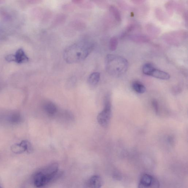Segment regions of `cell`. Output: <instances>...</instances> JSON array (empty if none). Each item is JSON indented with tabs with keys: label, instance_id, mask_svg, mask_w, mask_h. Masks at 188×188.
<instances>
[{
	"label": "cell",
	"instance_id": "obj_1",
	"mask_svg": "<svg viewBox=\"0 0 188 188\" xmlns=\"http://www.w3.org/2000/svg\"><path fill=\"white\" fill-rule=\"evenodd\" d=\"M94 47L91 42H81L73 44L66 48L63 53V58L68 64H76L85 60Z\"/></svg>",
	"mask_w": 188,
	"mask_h": 188
},
{
	"label": "cell",
	"instance_id": "obj_2",
	"mask_svg": "<svg viewBox=\"0 0 188 188\" xmlns=\"http://www.w3.org/2000/svg\"><path fill=\"white\" fill-rule=\"evenodd\" d=\"M105 66L106 70L111 76L118 77L126 72L129 63L122 56L109 54L105 58Z\"/></svg>",
	"mask_w": 188,
	"mask_h": 188
},
{
	"label": "cell",
	"instance_id": "obj_3",
	"mask_svg": "<svg viewBox=\"0 0 188 188\" xmlns=\"http://www.w3.org/2000/svg\"><path fill=\"white\" fill-rule=\"evenodd\" d=\"M109 99V97L106 99L105 108L99 114L97 118L98 123L103 127H107L108 126L112 116V105Z\"/></svg>",
	"mask_w": 188,
	"mask_h": 188
},
{
	"label": "cell",
	"instance_id": "obj_4",
	"mask_svg": "<svg viewBox=\"0 0 188 188\" xmlns=\"http://www.w3.org/2000/svg\"><path fill=\"white\" fill-rule=\"evenodd\" d=\"M32 149L31 144L27 141H23L20 144L15 145L12 147V150L14 153L16 154H21L25 151L29 153Z\"/></svg>",
	"mask_w": 188,
	"mask_h": 188
},
{
	"label": "cell",
	"instance_id": "obj_5",
	"mask_svg": "<svg viewBox=\"0 0 188 188\" xmlns=\"http://www.w3.org/2000/svg\"><path fill=\"white\" fill-rule=\"evenodd\" d=\"M34 183L36 187L39 188L47 185L49 183V181L47 177L40 171L34 176Z\"/></svg>",
	"mask_w": 188,
	"mask_h": 188
},
{
	"label": "cell",
	"instance_id": "obj_6",
	"mask_svg": "<svg viewBox=\"0 0 188 188\" xmlns=\"http://www.w3.org/2000/svg\"><path fill=\"white\" fill-rule=\"evenodd\" d=\"M148 76L153 77L159 79L167 80L170 79V75L165 71L156 69L155 67L153 68Z\"/></svg>",
	"mask_w": 188,
	"mask_h": 188
},
{
	"label": "cell",
	"instance_id": "obj_7",
	"mask_svg": "<svg viewBox=\"0 0 188 188\" xmlns=\"http://www.w3.org/2000/svg\"><path fill=\"white\" fill-rule=\"evenodd\" d=\"M103 184L101 177L98 175L92 176L88 182V186L91 188H101Z\"/></svg>",
	"mask_w": 188,
	"mask_h": 188
},
{
	"label": "cell",
	"instance_id": "obj_8",
	"mask_svg": "<svg viewBox=\"0 0 188 188\" xmlns=\"http://www.w3.org/2000/svg\"><path fill=\"white\" fill-rule=\"evenodd\" d=\"M14 56L15 62L18 63H26L29 60V58L22 49H18Z\"/></svg>",
	"mask_w": 188,
	"mask_h": 188
},
{
	"label": "cell",
	"instance_id": "obj_9",
	"mask_svg": "<svg viewBox=\"0 0 188 188\" xmlns=\"http://www.w3.org/2000/svg\"><path fill=\"white\" fill-rule=\"evenodd\" d=\"M100 78V74L98 72H94L91 73L88 79V83L90 85L94 86L98 83Z\"/></svg>",
	"mask_w": 188,
	"mask_h": 188
},
{
	"label": "cell",
	"instance_id": "obj_10",
	"mask_svg": "<svg viewBox=\"0 0 188 188\" xmlns=\"http://www.w3.org/2000/svg\"><path fill=\"white\" fill-rule=\"evenodd\" d=\"M132 88L134 91L138 93L143 94L146 92L144 85L139 81H135L132 84Z\"/></svg>",
	"mask_w": 188,
	"mask_h": 188
},
{
	"label": "cell",
	"instance_id": "obj_11",
	"mask_svg": "<svg viewBox=\"0 0 188 188\" xmlns=\"http://www.w3.org/2000/svg\"><path fill=\"white\" fill-rule=\"evenodd\" d=\"M44 109L46 112L49 115H53L57 112L56 105L51 102H47L44 104Z\"/></svg>",
	"mask_w": 188,
	"mask_h": 188
},
{
	"label": "cell",
	"instance_id": "obj_12",
	"mask_svg": "<svg viewBox=\"0 0 188 188\" xmlns=\"http://www.w3.org/2000/svg\"><path fill=\"white\" fill-rule=\"evenodd\" d=\"M21 118L20 114L18 113H13L8 115V120L11 124H17L21 122Z\"/></svg>",
	"mask_w": 188,
	"mask_h": 188
},
{
	"label": "cell",
	"instance_id": "obj_13",
	"mask_svg": "<svg viewBox=\"0 0 188 188\" xmlns=\"http://www.w3.org/2000/svg\"><path fill=\"white\" fill-rule=\"evenodd\" d=\"M152 177H153L147 174H145L141 177L140 183L150 188Z\"/></svg>",
	"mask_w": 188,
	"mask_h": 188
},
{
	"label": "cell",
	"instance_id": "obj_14",
	"mask_svg": "<svg viewBox=\"0 0 188 188\" xmlns=\"http://www.w3.org/2000/svg\"><path fill=\"white\" fill-rule=\"evenodd\" d=\"M109 9L117 21L120 22L121 20V15L117 8L115 6H111L110 7Z\"/></svg>",
	"mask_w": 188,
	"mask_h": 188
},
{
	"label": "cell",
	"instance_id": "obj_15",
	"mask_svg": "<svg viewBox=\"0 0 188 188\" xmlns=\"http://www.w3.org/2000/svg\"><path fill=\"white\" fill-rule=\"evenodd\" d=\"M154 67V66L151 63H146L143 66L142 68L143 73L144 74L148 76L150 72Z\"/></svg>",
	"mask_w": 188,
	"mask_h": 188
},
{
	"label": "cell",
	"instance_id": "obj_16",
	"mask_svg": "<svg viewBox=\"0 0 188 188\" xmlns=\"http://www.w3.org/2000/svg\"><path fill=\"white\" fill-rule=\"evenodd\" d=\"M118 40L117 37H113L111 38L109 43V47L111 50L115 51L117 47Z\"/></svg>",
	"mask_w": 188,
	"mask_h": 188
},
{
	"label": "cell",
	"instance_id": "obj_17",
	"mask_svg": "<svg viewBox=\"0 0 188 188\" xmlns=\"http://www.w3.org/2000/svg\"><path fill=\"white\" fill-rule=\"evenodd\" d=\"M160 183L157 179L154 177H152L150 188H159Z\"/></svg>",
	"mask_w": 188,
	"mask_h": 188
},
{
	"label": "cell",
	"instance_id": "obj_18",
	"mask_svg": "<svg viewBox=\"0 0 188 188\" xmlns=\"http://www.w3.org/2000/svg\"><path fill=\"white\" fill-rule=\"evenodd\" d=\"M152 105L154 109L155 113L156 114H158L159 112V107L158 102L155 100H154L152 101Z\"/></svg>",
	"mask_w": 188,
	"mask_h": 188
},
{
	"label": "cell",
	"instance_id": "obj_19",
	"mask_svg": "<svg viewBox=\"0 0 188 188\" xmlns=\"http://www.w3.org/2000/svg\"><path fill=\"white\" fill-rule=\"evenodd\" d=\"M6 59L8 62L15 61L14 56L13 54H10L6 56Z\"/></svg>",
	"mask_w": 188,
	"mask_h": 188
},
{
	"label": "cell",
	"instance_id": "obj_20",
	"mask_svg": "<svg viewBox=\"0 0 188 188\" xmlns=\"http://www.w3.org/2000/svg\"><path fill=\"white\" fill-rule=\"evenodd\" d=\"M138 188H150V187H147V186L143 185V184L139 183L138 186Z\"/></svg>",
	"mask_w": 188,
	"mask_h": 188
},
{
	"label": "cell",
	"instance_id": "obj_21",
	"mask_svg": "<svg viewBox=\"0 0 188 188\" xmlns=\"http://www.w3.org/2000/svg\"><path fill=\"white\" fill-rule=\"evenodd\" d=\"M0 188H2L1 186H0Z\"/></svg>",
	"mask_w": 188,
	"mask_h": 188
}]
</instances>
